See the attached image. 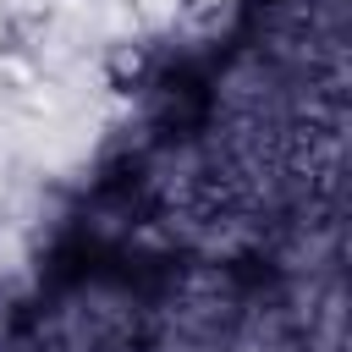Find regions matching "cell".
I'll use <instances>...</instances> for the list:
<instances>
[{
    "instance_id": "3957f363",
    "label": "cell",
    "mask_w": 352,
    "mask_h": 352,
    "mask_svg": "<svg viewBox=\"0 0 352 352\" xmlns=\"http://www.w3.org/2000/svg\"><path fill=\"white\" fill-rule=\"evenodd\" d=\"M138 6H143L148 16H182V6H187V0H138Z\"/></svg>"
},
{
    "instance_id": "6da1fadb",
    "label": "cell",
    "mask_w": 352,
    "mask_h": 352,
    "mask_svg": "<svg viewBox=\"0 0 352 352\" xmlns=\"http://www.w3.org/2000/svg\"><path fill=\"white\" fill-rule=\"evenodd\" d=\"M99 77L110 94H143L154 82V44L148 38H110L104 55H99Z\"/></svg>"
},
{
    "instance_id": "7a4b0ae2",
    "label": "cell",
    "mask_w": 352,
    "mask_h": 352,
    "mask_svg": "<svg viewBox=\"0 0 352 352\" xmlns=\"http://www.w3.org/2000/svg\"><path fill=\"white\" fill-rule=\"evenodd\" d=\"M50 16V0H6V22L11 28H38Z\"/></svg>"
}]
</instances>
